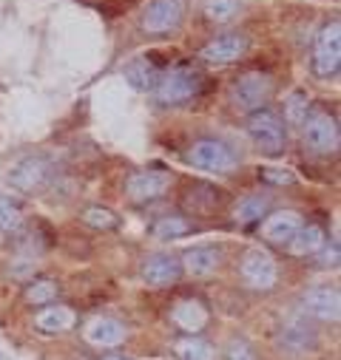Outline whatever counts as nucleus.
<instances>
[{"label":"nucleus","instance_id":"f03ea898","mask_svg":"<svg viewBox=\"0 0 341 360\" xmlns=\"http://www.w3.org/2000/svg\"><path fill=\"white\" fill-rule=\"evenodd\" d=\"M54 167L49 159L43 156H23L9 167V182L12 188H18L20 193H40L51 185Z\"/></svg>","mask_w":341,"mask_h":360},{"label":"nucleus","instance_id":"f3484780","mask_svg":"<svg viewBox=\"0 0 341 360\" xmlns=\"http://www.w3.org/2000/svg\"><path fill=\"white\" fill-rule=\"evenodd\" d=\"M165 188H168V179L162 173H154V170H142V173H134L128 179V196L134 202L156 199L165 193Z\"/></svg>","mask_w":341,"mask_h":360},{"label":"nucleus","instance_id":"1a4fd4ad","mask_svg":"<svg viewBox=\"0 0 341 360\" xmlns=\"http://www.w3.org/2000/svg\"><path fill=\"white\" fill-rule=\"evenodd\" d=\"M242 281L250 287V290H271L279 278V269H276V261L265 252V250H250L244 258H242Z\"/></svg>","mask_w":341,"mask_h":360},{"label":"nucleus","instance_id":"423d86ee","mask_svg":"<svg viewBox=\"0 0 341 360\" xmlns=\"http://www.w3.org/2000/svg\"><path fill=\"white\" fill-rule=\"evenodd\" d=\"M271 94H273V79H271V74H262V71L242 74L233 82V103L244 111L262 108L271 100Z\"/></svg>","mask_w":341,"mask_h":360},{"label":"nucleus","instance_id":"dca6fc26","mask_svg":"<svg viewBox=\"0 0 341 360\" xmlns=\"http://www.w3.org/2000/svg\"><path fill=\"white\" fill-rule=\"evenodd\" d=\"M85 340L100 349H117L125 340V326L114 318H94L85 326Z\"/></svg>","mask_w":341,"mask_h":360},{"label":"nucleus","instance_id":"20e7f679","mask_svg":"<svg viewBox=\"0 0 341 360\" xmlns=\"http://www.w3.org/2000/svg\"><path fill=\"white\" fill-rule=\"evenodd\" d=\"M247 136L253 139V145L268 156H279L285 150V125L279 117H273L271 111H259L247 120Z\"/></svg>","mask_w":341,"mask_h":360},{"label":"nucleus","instance_id":"7ed1b4c3","mask_svg":"<svg viewBox=\"0 0 341 360\" xmlns=\"http://www.w3.org/2000/svg\"><path fill=\"white\" fill-rule=\"evenodd\" d=\"M188 162L199 170H208V173H230L236 170L239 159L233 153V148L222 139H199L191 145L188 150Z\"/></svg>","mask_w":341,"mask_h":360},{"label":"nucleus","instance_id":"c756f323","mask_svg":"<svg viewBox=\"0 0 341 360\" xmlns=\"http://www.w3.org/2000/svg\"><path fill=\"white\" fill-rule=\"evenodd\" d=\"M262 179L271 185H293L296 182V173L293 170H285V167H265L262 170Z\"/></svg>","mask_w":341,"mask_h":360},{"label":"nucleus","instance_id":"cd10ccee","mask_svg":"<svg viewBox=\"0 0 341 360\" xmlns=\"http://www.w3.org/2000/svg\"><path fill=\"white\" fill-rule=\"evenodd\" d=\"M20 227H23V213H20V207H18L12 199H6L4 193H0V230L15 233V230H20Z\"/></svg>","mask_w":341,"mask_h":360},{"label":"nucleus","instance_id":"a878e982","mask_svg":"<svg viewBox=\"0 0 341 360\" xmlns=\"http://www.w3.org/2000/svg\"><path fill=\"white\" fill-rule=\"evenodd\" d=\"M57 298V284L51 278H37L26 287V301L35 304V307H43V304H51Z\"/></svg>","mask_w":341,"mask_h":360},{"label":"nucleus","instance_id":"9d476101","mask_svg":"<svg viewBox=\"0 0 341 360\" xmlns=\"http://www.w3.org/2000/svg\"><path fill=\"white\" fill-rule=\"evenodd\" d=\"M302 307L310 318L316 321H338V312H341V301H338V290L330 287V284H316V287H307L304 298H302Z\"/></svg>","mask_w":341,"mask_h":360},{"label":"nucleus","instance_id":"4be33fe9","mask_svg":"<svg viewBox=\"0 0 341 360\" xmlns=\"http://www.w3.org/2000/svg\"><path fill=\"white\" fill-rule=\"evenodd\" d=\"M174 354H177V360H213V354H216V352H213V346H211L208 340H202V338L191 335V338L177 340Z\"/></svg>","mask_w":341,"mask_h":360},{"label":"nucleus","instance_id":"412c9836","mask_svg":"<svg viewBox=\"0 0 341 360\" xmlns=\"http://www.w3.org/2000/svg\"><path fill=\"white\" fill-rule=\"evenodd\" d=\"M313 338H316V332L304 315H290L282 326V343L290 349H307V346H313Z\"/></svg>","mask_w":341,"mask_h":360},{"label":"nucleus","instance_id":"b1692460","mask_svg":"<svg viewBox=\"0 0 341 360\" xmlns=\"http://www.w3.org/2000/svg\"><path fill=\"white\" fill-rule=\"evenodd\" d=\"M242 9V0H205V18L211 23H225Z\"/></svg>","mask_w":341,"mask_h":360},{"label":"nucleus","instance_id":"f257e3e1","mask_svg":"<svg viewBox=\"0 0 341 360\" xmlns=\"http://www.w3.org/2000/svg\"><path fill=\"white\" fill-rule=\"evenodd\" d=\"M338 63H341V29H338V23H327L316 34L310 68L318 79H327V77L338 74Z\"/></svg>","mask_w":341,"mask_h":360},{"label":"nucleus","instance_id":"2eb2a0df","mask_svg":"<svg viewBox=\"0 0 341 360\" xmlns=\"http://www.w3.org/2000/svg\"><path fill=\"white\" fill-rule=\"evenodd\" d=\"M302 224H304V221H302L299 213H293V210H279V213H273V216H268V219L262 221V236H265V241H271V244H287V241L293 238V233H296Z\"/></svg>","mask_w":341,"mask_h":360},{"label":"nucleus","instance_id":"6e6552de","mask_svg":"<svg viewBox=\"0 0 341 360\" xmlns=\"http://www.w3.org/2000/svg\"><path fill=\"white\" fill-rule=\"evenodd\" d=\"M197 88H199L197 77L191 71H185V68H177V71H168V74H162L156 79L154 94H156V100L162 105H180V103H185V100H191L197 94Z\"/></svg>","mask_w":341,"mask_h":360},{"label":"nucleus","instance_id":"0eeeda50","mask_svg":"<svg viewBox=\"0 0 341 360\" xmlns=\"http://www.w3.org/2000/svg\"><path fill=\"white\" fill-rule=\"evenodd\" d=\"M182 15H185V0H154L145 9L140 26L145 34H154V37L170 34L182 23Z\"/></svg>","mask_w":341,"mask_h":360},{"label":"nucleus","instance_id":"f8f14e48","mask_svg":"<svg viewBox=\"0 0 341 360\" xmlns=\"http://www.w3.org/2000/svg\"><path fill=\"white\" fill-rule=\"evenodd\" d=\"M247 51V37L244 34H219L208 46H202L199 57L208 63H233Z\"/></svg>","mask_w":341,"mask_h":360},{"label":"nucleus","instance_id":"5701e85b","mask_svg":"<svg viewBox=\"0 0 341 360\" xmlns=\"http://www.w3.org/2000/svg\"><path fill=\"white\" fill-rule=\"evenodd\" d=\"M188 233H191V221L182 216H165L154 224V236L159 241H174V238H182Z\"/></svg>","mask_w":341,"mask_h":360},{"label":"nucleus","instance_id":"bb28decb","mask_svg":"<svg viewBox=\"0 0 341 360\" xmlns=\"http://www.w3.org/2000/svg\"><path fill=\"white\" fill-rule=\"evenodd\" d=\"M82 221L89 224V227H94V230H114V227L120 224L117 213L108 210V207H103V205H94V207L85 210V213H82Z\"/></svg>","mask_w":341,"mask_h":360},{"label":"nucleus","instance_id":"ddd939ff","mask_svg":"<svg viewBox=\"0 0 341 360\" xmlns=\"http://www.w3.org/2000/svg\"><path fill=\"white\" fill-rule=\"evenodd\" d=\"M170 318H174V323H177L182 332H188V335H199V332L208 326L211 312H208V307H205L202 301H197V298H185V301H180L174 309H170Z\"/></svg>","mask_w":341,"mask_h":360},{"label":"nucleus","instance_id":"6ab92c4d","mask_svg":"<svg viewBox=\"0 0 341 360\" xmlns=\"http://www.w3.org/2000/svg\"><path fill=\"white\" fill-rule=\"evenodd\" d=\"M74 323H77L74 309L60 307V304H51V307H46L43 312H37V315H35V326H37L40 332H49V335L68 332Z\"/></svg>","mask_w":341,"mask_h":360},{"label":"nucleus","instance_id":"393cba45","mask_svg":"<svg viewBox=\"0 0 341 360\" xmlns=\"http://www.w3.org/2000/svg\"><path fill=\"white\" fill-rule=\"evenodd\" d=\"M265 213H268V199H265V196H247V199H242L239 207H236V221L250 224V221H256V219H262Z\"/></svg>","mask_w":341,"mask_h":360},{"label":"nucleus","instance_id":"9b49d317","mask_svg":"<svg viewBox=\"0 0 341 360\" xmlns=\"http://www.w3.org/2000/svg\"><path fill=\"white\" fill-rule=\"evenodd\" d=\"M182 276V264L174 255H151L142 264V278L151 287H168Z\"/></svg>","mask_w":341,"mask_h":360},{"label":"nucleus","instance_id":"39448f33","mask_svg":"<svg viewBox=\"0 0 341 360\" xmlns=\"http://www.w3.org/2000/svg\"><path fill=\"white\" fill-rule=\"evenodd\" d=\"M302 131H304V145L318 153H330L338 148V120L321 108H316L304 117Z\"/></svg>","mask_w":341,"mask_h":360},{"label":"nucleus","instance_id":"c85d7f7f","mask_svg":"<svg viewBox=\"0 0 341 360\" xmlns=\"http://www.w3.org/2000/svg\"><path fill=\"white\" fill-rule=\"evenodd\" d=\"M307 111H310V100H307V94H304V91H293V94L287 97V103H285L287 122H290V125H302L304 117H307Z\"/></svg>","mask_w":341,"mask_h":360},{"label":"nucleus","instance_id":"7c9ffc66","mask_svg":"<svg viewBox=\"0 0 341 360\" xmlns=\"http://www.w3.org/2000/svg\"><path fill=\"white\" fill-rule=\"evenodd\" d=\"M225 360H256V354H253L247 340H233L225 352Z\"/></svg>","mask_w":341,"mask_h":360},{"label":"nucleus","instance_id":"4468645a","mask_svg":"<svg viewBox=\"0 0 341 360\" xmlns=\"http://www.w3.org/2000/svg\"><path fill=\"white\" fill-rule=\"evenodd\" d=\"M222 255L216 247H191L182 252L180 264H182V273L188 276H197V278H205V276H213L216 266H219Z\"/></svg>","mask_w":341,"mask_h":360},{"label":"nucleus","instance_id":"2f4dec72","mask_svg":"<svg viewBox=\"0 0 341 360\" xmlns=\"http://www.w3.org/2000/svg\"><path fill=\"white\" fill-rule=\"evenodd\" d=\"M106 360H131V357H125V354H108Z\"/></svg>","mask_w":341,"mask_h":360},{"label":"nucleus","instance_id":"a211bd4d","mask_svg":"<svg viewBox=\"0 0 341 360\" xmlns=\"http://www.w3.org/2000/svg\"><path fill=\"white\" fill-rule=\"evenodd\" d=\"M324 241H327V236L318 224H302L293 233V238L287 241V252L290 255H316L324 250Z\"/></svg>","mask_w":341,"mask_h":360},{"label":"nucleus","instance_id":"aec40b11","mask_svg":"<svg viewBox=\"0 0 341 360\" xmlns=\"http://www.w3.org/2000/svg\"><path fill=\"white\" fill-rule=\"evenodd\" d=\"M156 77H159V71H156L151 57H134L125 65V82L134 88V91H140V94L151 91V88L156 85Z\"/></svg>","mask_w":341,"mask_h":360}]
</instances>
